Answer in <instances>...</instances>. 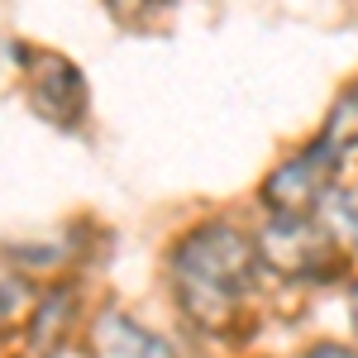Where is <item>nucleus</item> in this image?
I'll return each mask as SVG.
<instances>
[{"label":"nucleus","mask_w":358,"mask_h":358,"mask_svg":"<svg viewBox=\"0 0 358 358\" xmlns=\"http://www.w3.org/2000/svg\"><path fill=\"white\" fill-rule=\"evenodd\" d=\"M29 101L57 129H77L86 120V82L82 72L57 53H38L29 62Z\"/></svg>","instance_id":"20e7f679"},{"label":"nucleus","mask_w":358,"mask_h":358,"mask_svg":"<svg viewBox=\"0 0 358 358\" xmlns=\"http://www.w3.org/2000/svg\"><path fill=\"white\" fill-rule=\"evenodd\" d=\"M263 258L287 277H325L339 263H349V248L334 239V229L320 215L306 220H273L263 234Z\"/></svg>","instance_id":"7ed1b4c3"},{"label":"nucleus","mask_w":358,"mask_h":358,"mask_svg":"<svg viewBox=\"0 0 358 358\" xmlns=\"http://www.w3.org/2000/svg\"><path fill=\"white\" fill-rule=\"evenodd\" d=\"M253 263L258 253L234 224L215 220L192 229L172 253V292L182 315L196 320L206 334H229L234 310L244 306L253 287Z\"/></svg>","instance_id":"f257e3e1"},{"label":"nucleus","mask_w":358,"mask_h":358,"mask_svg":"<svg viewBox=\"0 0 358 358\" xmlns=\"http://www.w3.org/2000/svg\"><path fill=\"white\" fill-rule=\"evenodd\" d=\"M325 143H334L339 153H349V148H358V82L339 96V106L330 110V120H325Z\"/></svg>","instance_id":"0eeeda50"},{"label":"nucleus","mask_w":358,"mask_h":358,"mask_svg":"<svg viewBox=\"0 0 358 358\" xmlns=\"http://www.w3.org/2000/svg\"><path fill=\"white\" fill-rule=\"evenodd\" d=\"M306 358H358L354 349H344V344H315Z\"/></svg>","instance_id":"6e6552de"},{"label":"nucleus","mask_w":358,"mask_h":358,"mask_svg":"<svg viewBox=\"0 0 358 358\" xmlns=\"http://www.w3.org/2000/svg\"><path fill=\"white\" fill-rule=\"evenodd\" d=\"M339 163H344V153L334 143H325V138H315L310 148L292 153L263 182V206L273 210V220H306V215H315L320 201L334 192Z\"/></svg>","instance_id":"f03ea898"},{"label":"nucleus","mask_w":358,"mask_h":358,"mask_svg":"<svg viewBox=\"0 0 358 358\" xmlns=\"http://www.w3.org/2000/svg\"><path fill=\"white\" fill-rule=\"evenodd\" d=\"M91 358H177L172 344L129 320L124 310H106L91 325Z\"/></svg>","instance_id":"39448f33"},{"label":"nucleus","mask_w":358,"mask_h":358,"mask_svg":"<svg viewBox=\"0 0 358 358\" xmlns=\"http://www.w3.org/2000/svg\"><path fill=\"white\" fill-rule=\"evenodd\" d=\"M72 325H77V292H72V287H53V292L38 301V315H34L29 344H34L38 354H53L57 344L67 339Z\"/></svg>","instance_id":"423d86ee"},{"label":"nucleus","mask_w":358,"mask_h":358,"mask_svg":"<svg viewBox=\"0 0 358 358\" xmlns=\"http://www.w3.org/2000/svg\"><path fill=\"white\" fill-rule=\"evenodd\" d=\"M15 306H20V292H15V287H0V325L15 315Z\"/></svg>","instance_id":"1a4fd4ad"}]
</instances>
